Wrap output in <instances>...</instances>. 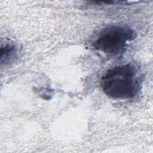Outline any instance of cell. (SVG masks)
I'll return each mask as SVG.
<instances>
[{"instance_id":"3","label":"cell","mask_w":153,"mask_h":153,"mask_svg":"<svg viewBox=\"0 0 153 153\" xmlns=\"http://www.w3.org/2000/svg\"><path fill=\"white\" fill-rule=\"evenodd\" d=\"M17 54V47L12 42L2 44L1 48V63L7 65L14 60Z\"/></svg>"},{"instance_id":"1","label":"cell","mask_w":153,"mask_h":153,"mask_svg":"<svg viewBox=\"0 0 153 153\" xmlns=\"http://www.w3.org/2000/svg\"><path fill=\"white\" fill-rule=\"evenodd\" d=\"M142 75L133 63L115 66L102 76L100 85L104 93L114 99H126L136 96L140 90Z\"/></svg>"},{"instance_id":"2","label":"cell","mask_w":153,"mask_h":153,"mask_svg":"<svg viewBox=\"0 0 153 153\" xmlns=\"http://www.w3.org/2000/svg\"><path fill=\"white\" fill-rule=\"evenodd\" d=\"M136 32L126 25H111L102 29L93 42V47L101 53L115 57L123 54L130 42L136 38Z\"/></svg>"}]
</instances>
